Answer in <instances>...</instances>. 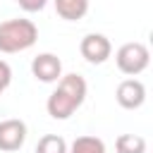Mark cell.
Returning <instances> with one entry per match:
<instances>
[{"label":"cell","instance_id":"cell-11","mask_svg":"<svg viewBox=\"0 0 153 153\" xmlns=\"http://www.w3.org/2000/svg\"><path fill=\"white\" fill-rule=\"evenodd\" d=\"M36 153H67V141L57 134H45L38 139Z\"/></svg>","mask_w":153,"mask_h":153},{"label":"cell","instance_id":"cell-2","mask_svg":"<svg viewBox=\"0 0 153 153\" xmlns=\"http://www.w3.org/2000/svg\"><path fill=\"white\" fill-rule=\"evenodd\" d=\"M38 38V29L31 19L17 17V19H7L0 24V53H22L29 50Z\"/></svg>","mask_w":153,"mask_h":153},{"label":"cell","instance_id":"cell-10","mask_svg":"<svg viewBox=\"0 0 153 153\" xmlns=\"http://www.w3.org/2000/svg\"><path fill=\"white\" fill-rule=\"evenodd\" d=\"M67 153H105V143L98 136H76L74 143L67 148Z\"/></svg>","mask_w":153,"mask_h":153},{"label":"cell","instance_id":"cell-1","mask_svg":"<svg viewBox=\"0 0 153 153\" xmlns=\"http://www.w3.org/2000/svg\"><path fill=\"white\" fill-rule=\"evenodd\" d=\"M86 79L81 74H65L57 79V88L48 96L45 110L53 120H69L86 100Z\"/></svg>","mask_w":153,"mask_h":153},{"label":"cell","instance_id":"cell-9","mask_svg":"<svg viewBox=\"0 0 153 153\" xmlns=\"http://www.w3.org/2000/svg\"><path fill=\"white\" fill-rule=\"evenodd\" d=\"M117 153H146V139L139 134H120L115 141Z\"/></svg>","mask_w":153,"mask_h":153},{"label":"cell","instance_id":"cell-8","mask_svg":"<svg viewBox=\"0 0 153 153\" xmlns=\"http://www.w3.org/2000/svg\"><path fill=\"white\" fill-rule=\"evenodd\" d=\"M57 17L65 22H76L88 12V0H53Z\"/></svg>","mask_w":153,"mask_h":153},{"label":"cell","instance_id":"cell-3","mask_svg":"<svg viewBox=\"0 0 153 153\" xmlns=\"http://www.w3.org/2000/svg\"><path fill=\"white\" fill-rule=\"evenodd\" d=\"M115 62H117V69H120L122 74H127V76H136V74H141V72L148 67V62H151V53H148V48H146L143 43L131 41V43H124V45L117 48V53H115Z\"/></svg>","mask_w":153,"mask_h":153},{"label":"cell","instance_id":"cell-5","mask_svg":"<svg viewBox=\"0 0 153 153\" xmlns=\"http://www.w3.org/2000/svg\"><path fill=\"white\" fill-rule=\"evenodd\" d=\"M26 141V124L17 117L12 120H2L0 122V151L5 153H12V151H19Z\"/></svg>","mask_w":153,"mask_h":153},{"label":"cell","instance_id":"cell-7","mask_svg":"<svg viewBox=\"0 0 153 153\" xmlns=\"http://www.w3.org/2000/svg\"><path fill=\"white\" fill-rule=\"evenodd\" d=\"M115 98H117V103H120L124 110H136V108H141L143 100H146V86H143L139 79H124V81L117 84Z\"/></svg>","mask_w":153,"mask_h":153},{"label":"cell","instance_id":"cell-13","mask_svg":"<svg viewBox=\"0 0 153 153\" xmlns=\"http://www.w3.org/2000/svg\"><path fill=\"white\" fill-rule=\"evenodd\" d=\"M17 5H19L24 12H41V10L48 5V0H17Z\"/></svg>","mask_w":153,"mask_h":153},{"label":"cell","instance_id":"cell-6","mask_svg":"<svg viewBox=\"0 0 153 153\" xmlns=\"http://www.w3.org/2000/svg\"><path fill=\"white\" fill-rule=\"evenodd\" d=\"M31 74L43 84H53L62 76V62L53 53H41L31 60Z\"/></svg>","mask_w":153,"mask_h":153},{"label":"cell","instance_id":"cell-4","mask_svg":"<svg viewBox=\"0 0 153 153\" xmlns=\"http://www.w3.org/2000/svg\"><path fill=\"white\" fill-rule=\"evenodd\" d=\"M81 57L91 65H103L110 55H112V43L108 41V36L103 33H86L79 43Z\"/></svg>","mask_w":153,"mask_h":153},{"label":"cell","instance_id":"cell-12","mask_svg":"<svg viewBox=\"0 0 153 153\" xmlns=\"http://www.w3.org/2000/svg\"><path fill=\"white\" fill-rule=\"evenodd\" d=\"M10 84H12V67H10L5 60H0V98H2V93L7 91Z\"/></svg>","mask_w":153,"mask_h":153}]
</instances>
